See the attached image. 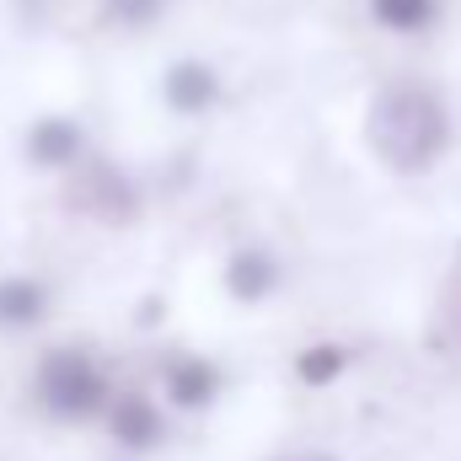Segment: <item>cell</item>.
Segmentation results:
<instances>
[{
    "label": "cell",
    "instance_id": "cell-1",
    "mask_svg": "<svg viewBox=\"0 0 461 461\" xmlns=\"http://www.w3.org/2000/svg\"><path fill=\"white\" fill-rule=\"evenodd\" d=\"M38 397H43L49 413H59V419H92V413H103V402H108V381H103V370H97L86 354L54 348V354H43V365H38Z\"/></svg>",
    "mask_w": 461,
    "mask_h": 461
},
{
    "label": "cell",
    "instance_id": "cell-2",
    "mask_svg": "<svg viewBox=\"0 0 461 461\" xmlns=\"http://www.w3.org/2000/svg\"><path fill=\"white\" fill-rule=\"evenodd\" d=\"M386 118H397V129L392 134L381 129V145H386V156L397 167H424L446 145V118H440V108L429 97H413V92L386 97Z\"/></svg>",
    "mask_w": 461,
    "mask_h": 461
},
{
    "label": "cell",
    "instance_id": "cell-3",
    "mask_svg": "<svg viewBox=\"0 0 461 461\" xmlns=\"http://www.w3.org/2000/svg\"><path fill=\"white\" fill-rule=\"evenodd\" d=\"M167 103L177 108V113H204V108H215L221 103V76L204 65V59H177L172 70H167Z\"/></svg>",
    "mask_w": 461,
    "mask_h": 461
},
{
    "label": "cell",
    "instance_id": "cell-4",
    "mask_svg": "<svg viewBox=\"0 0 461 461\" xmlns=\"http://www.w3.org/2000/svg\"><path fill=\"white\" fill-rule=\"evenodd\" d=\"M49 312V285L32 274H5L0 279V328H32Z\"/></svg>",
    "mask_w": 461,
    "mask_h": 461
},
{
    "label": "cell",
    "instance_id": "cell-5",
    "mask_svg": "<svg viewBox=\"0 0 461 461\" xmlns=\"http://www.w3.org/2000/svg\"><path fill=\"white\" fill-rule=\"evenodd\" d=\"M226 290L236 301H247V306L268 301V295L279 290V263H274L268 252H236L226 263Z\"/></svg>",
    "mask_w": 461,
    "mask_h": 461
},
{
    "label": "cell",
    "instance_id": "cell-6",
    "mask_svg": "<svg viewBox=\"0 0 461 461\" xmlns=\"http://www.w3.org/2000/svg\"><path fill=\"white\" fill-rule=\"evenodd\" d=\"M108 429H113L118 446H129V451H150V446L161 440V413H156L145 397H118L113 408H108Z\"/></svg>",
    "mask_w": 461,
    "mask_h": 461
},
{
    "label": "cell",
    "instance_id": "cell-7",
    "mask_svg": "<svg viewBox=\"0 0 461 461\" xmlns=\"http://www.w3.org/2000/svg\"><path fill=\"white\" fill-rule=\"evenodd\" d=\"M81 156V129L70 123V118H38L32 129H27V161H38V167H65V161H76Z\"/></svg>",
    "mask_w": 461,
    "mask_h": 461
},
{
    "label": "cell",
    "instance_id": "cell-8",
    "mask_svg": "<svg viewBox=\"0 0 461 461\" xmlns=\"http://www.w3.org/2000/svg\"><path fill=\"white\" fill-rule=\"evenodd\" d=\"M215 392H221V370H215L210 359H177V365L167 370V397H172L177 408H210Z\"/></svg>",
    "mask_w": 461,
    "mask_h": 461
},
{
    "label": "cell",
    "instance_id": "cell-9",
    "mask_svg": "<svg viewBox=\"0 0 461 461\" xmlns=\"http://www.w3.org/2000/svg\"><path fill=\"white\" fill-rule=\"evenodd\" d=\"M370 16L386 32H424L440 16V0H370Z\"/></svg>",
    "mask_w": 461,
    "mask_h": 461
},
{
    "label": "cell",
    "instance_id": "cell-10",
    "mask_svg": "<svg viewBox=\"0 0 461 461\" xmlns=\"http://www.w3.org/2000/svg\"><path fill=\"white\" fill-rule=\"evenodd\" d=\"M295 370H301V381H306V386H328V381H339V375L348 370V348L317 344V348H306V354L295 359Z\"/></svg>",
    "mask_w": 461,
    "mask_h": 461
},
{
    "label": "cell",
    "instance_id": "cell-11",
    "mask_svg": "<svg viewBox=\"0 0 461 461\" xmlns=\"http://www.w3.org/2000/svg\"><path fill=\"white\" fill-rule=\"evenodd\" d=\"M156 5L161 0H113V16H123V22H150Z\"/></svg>",
    "mask_w": 461,
    "mask_h": 461
},
{
    "label": "cell",
    "instance_id": "cell-12",
    "mask_svg": "<svg viewBox=\"0 0 461 461\" xmlns=\"http://www.w3.org/2000/svg\"><path fill=\"white\" fill-rule=\"evenodd\" d=\"M306 461H333V456H306Z\"/></svg>",
    "mask_w": 461,
    "mask_h": 461
}]
</instances>
